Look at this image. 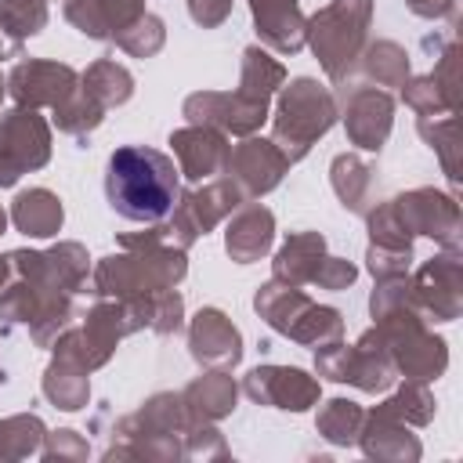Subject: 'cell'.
Wrapping results in <instances>:
<instances>
[{
    "instance_id": "obj_1",
    "label": "cell",
    "mask_w": 463,
    "mask_h": 463,
    "mask_svg": "<svg viewBox=\"0 0 463 463\" xmlns=\"http://www.w3.org/2000/svg\"><path fill=\"white\" fill-rule=\"evenodd\" d=\"M105 199L134 224L163 221L177 203L174 159L148 145H123L105 163Z\"/></svg>"
}]
</instances>
